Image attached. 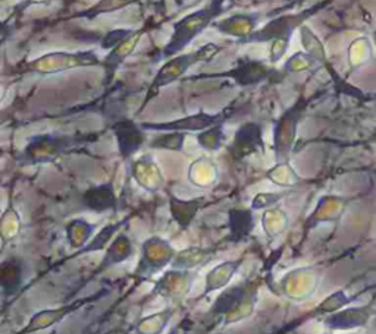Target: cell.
Wrapping results in <instances>:
<instances>
[{"label": "cell", "instance_id": "obj_1", "mask_svg": "<svg viewBox=\"0 0 376 334\" xmlns=\"http://www.w3.org/2000/svg\"><path fill=\"white\" fill-rule=\"evenodd\" d=\"M90 141V136L44 134L32 136L26 145L19 160L24 165L50 163L70 149Z\"/></svg>", "mask_w": 376, "mask_h": 334}, {"label": "cell", "instance_id": "obj_2", "mask_svg": "<svg viewBox=\"0 0 376 334\" xmlns=\"http://www.w3.org/2000/svg\"><path fill=\"white\" fill-rule=\"evenodd\" d=\"M218 12L219 3L213 2L208 8L196 10V12L188 14L178 22H175L172 25V36H170L165 49L162 50V56L165 59H170V57H174L184 50L210 24V21Z\"/></svg>", "mask_w": 376, "mask_h": 334}, {"label": "cell", "instance_id": "obj_3", "mask_svg": "<svg viewBox=\"0 0 376 334\" xmlns=\"http://www.w3.org/2000/svg\"><path fill=\"white\" fill-rule=\"evenodd\" d=\"M101 65L100 57L91 50L50 52L26 63V71L39 75H55L78 67Z\"/></svg>", "mask_w": 376, "mask_h": 334}, {"label": "cell", "instance_id": "obj_4", "mask_svg": "<svg viewBox=\"0 0 376 334\" xmlns=\"http://www.w3.org/2000/svg\"><path fill=\"white\" fill-rule=\"evenodd\" d=\"M218 52H219L218 45L209 43L206 45H201V48L197 49L196 52L182 53V54L170 57V59H168L166 63L159 69V72L153 78L152 84L149 87V96H147V100H149L152 96H155L161 88L178 81L191 66H195L199 62L209 61L210 57H213Z\"/></svg>", "mask_w": 376, "mask_h": 334}, {"label": "cell", "instance_id": "obj_5", "mask_svg": "<svg viewBox=\"0 0 376 334\" xmlns=\"http://www.w3.org/2000/svg\"><path fill=\"white\" fill-rule=\"evenodd\" d=\"M175 255L177 251L166 239L159 236L146 239L141 245V257L134 271V278L139 280V283L150 280L156 273L172 264Z\"/></svg>", "mask_w": 376, "mask_h": 334}, {"label": "cell", "instance_id": "obj_6", "mask_svg": "<svg viewBox=\"0 0 376 334\" xmlns=\"http://www.w3.org/2000/svg\"><path fill=\"white\" fill-rule=\"evenodd\" d=\"M105 293L106 292H101V293L99 292L96 295L86 296V298H81V299H75V301H72L70 304H63V305L55 306V308L41 309L30 318V321L27 322L26 327H22L15 334H34L37 331L48 330V328H50V327H53L56 324H59V322L63 321L66 317H70L74 313H77L78 309L84 308L86 305L91 304V302L99 301V299H101V296H103Z\"/></svg>", "mask_w": 376, "mask_h": 334}, {"label": "cell", "instance_id": "obj_7", "mask_svg": "<svg viewBox=\"0 0 376 334\" xmlns=\"http://www.w3.org/2000/svg\"><path fill=\"white\" fill-rule=\"evenodd\" d=\"M218 116L208 113L190 114L186 118H179L169 122H143L140 123L144 131H159V132H200L206 131L218 122Z\"/></svg>", "mask_w": 376, "mask_h": 334}, {"label": "cell", "instance_id": "obj_8", "mask_svg": "<svg viewBox=\"0 0 376 334\" xmlns=\"http://www.w3.org/2000/svg\"><path fill=\"white\" fill-rule=\"evenodd\" d=\"M191 280L192 278L188 270L172 269L164 273L162 278L157 280L150 296L156 295L165 299H172V301L182 299L190 291Z\"/></svg>", "mask_w": 376, "mask_h": 334}, {"label": "cell", "instance_id": "obj_9", "mask_svg": "<svg viewBox=\"0 0 376 334\" xmlns=\"http://www.w3.org/2000/svg\"><path fill=\"white\" fill-rule=\"evenodd\" d=\"M131 175L134 180L147 192H156L164 187L165 178L161 167L150 156H144L131 163Z\"/></svg>", "mask_w": 376, "mask_h": 334}, {"label": "cell", "instance_id": "obj_10", "mask_svg": "<svg viewBox=\"0 0 376 334\" xmlns=\"http://www.w3.org/2000/svg\"><path fill=\"white\" fill-rule=\"evenodd\" d=\"M144 129L132 121H121L113 126L121 157L123 160L131 158L144 144Z\"/></svg>", "mask_w": 376, "mask_h": 334}, {"label": "cell", "instance_id": "obj_11", "mask_svg": "<svg viewBox=\"0 0 376 334\" xmlns=\"http://www.w3.org/2000/svg\"><path fill=\"white\" fill-rule=\"evenodd\" d=\"M132 252H134V248H132L131 239L128 238L127 233L119 232L109 244L105 252V257L101 258L99 267L93 271V274H91V279H95L103 271L118 266V264L123 261H127L132 255Z\"/></svg>", "mask_w": 376, "mask_h": 334}, {"label": "cell", "instance_id": "obj_12", "mask_svg": "<svg viewBox=\"0 0 376 334\" xmlns=\"http://www.w3.org/2000/svg\"><path fill=\"white\" fill-rule=\"evenodd\" d=\"M81 201L86 209L95 213H106L110 210H117L118 204L115 188H113V183L110 182L103 183V185L88 188L83 194Z\"/></svg>", "mask_w": 376, "mask_h": 334}, {"label": "cell", "instance_id": "obj_13", "mask_svg": "<svg viewBox=\"0 0 376 334\" xmlns=\"http://www.w3.org/2000/svg\"><path fill=\"white\" fill-rule=\"evenodd\" d=\"M143 32L144 30H139V31L134 30L131 36H128L122 43H119L117 48H113L110 53L105 57V61H101V66H103L105 69L108 79L113 76V74H115V71L121 66V63L127 59L130 54H132L137 44L140 43L143 37Z\"/></svg>", "mask_w": 376, "mask_h": 334}, {"label": "cell", "instance_id": "obj_14", "mask_svg": "<svg viewBox=\"0 0 376 334\" xmlns=\"http://www.w3.org/2000/svg\"><path fill=\"white\" fill-rule=\"evenodd\" d=\"M24 282V262L19 258H9L0 264V289L6 298L14 296Z\"/></svg>", "mask_w": 376, "mask_h": 334}, {"label": "cell", "instance_id": "obj_15", "mask_svg": "<svg viewBox=\"0 0 376 334\" xmlns=\"http://www.w3.org/2000/svg\"><path fill=\"white\" fill-rule=\"evenodd\" d=\"M130 222V217L127 218H123V220H119V222H115V223H110V225H106L103 229L100 230V232L88 240V244L81 248V249H78L75 254L72 255V258L75 257H81V255H87V254H91V252H97V251H103L105 248L109 247L110 244V240L112 238L118 235L121 232V229L123 226H127V223Z\"/></svg>", "mask_w": 376, "mask_h": 334}, {"label": "cell", "instance_id": "obj_16", "mask_svg": "<svg viewBox=\"0 0 376 334\" xmlns=\"http://www.w3.org/2000/svg\"><path fill=\"white\" fill-rule=\"evenodd\" d=\"M95 230L96 225L87 222L86 218H74L65 227L68 244L75 251L84 248L88 244V240L93 238Z\"/></svg>", "mask_w": 376, "mask_h": 334}, {"label": "cell", "instance_id": "obj_17", "mask_svg": "<svg viewBox=\"0 0 376 334\" xmlns=\"http://www.w3.org/2000/svg\"><path fill=\"white\" fill-rule=\"evenodd\" d=\"M175 314V308H166L152 315H147L137 322L135 334H162L168 327V322Z\"/></svg>", "mask_w": 376, "mask_h": 334}, {"label": "cell", "instance_id": "obj_18", "mask_svg": "<svg viewBox=\"0 0 376 334\" xmlns=\"http://www.w3.org/2000/svg\"><path fill=\"white\" fill-rule=\"evenodd\" d=\"M200 202L197 200H179L174 195L169 197V210L170 214H172L174 220L178 223L181 229H187L188 225L191 223L192 217L196 216L199 210Z\"/></svg>", "mask_w": 376, "mask_h": 334}, {"label": "cell", "instance_id": "obj_19", "mask_svg": "<svg viewBox=\"0 0 376 334\" xmlns=\"http://www.w3.org/2000/svg\"><path fill=\"white\" fill-rule=\"evenodd\" d=\"M21 226L22 223L18 211L12 205H9L3 216L0 217V239H2L3 245L10 244L19 235Z\"/></svg>", "mask_w": 376, "mask_h": 334}, {"label": "cell", "instance_id": "obj_20", "mask_svg": "<svg viewBox=\"0 0 376 334\" xmlns=\"http://www.w3.org/2000/svg\"><path fill=\"white\" fill-rule=\"evenodd\" d=\"M206 254L208 252L201 248H187L178 251L172 264H170V267L179 270L195 269L197 266H201V262L206 258Z\"/></svg>", "mask_w": 376, "mask_h": 334}, {"label": "cell", "instance_id": "obj_21", "mask_svg": "<svg viewBox=\"0 0 376 334\" xmlns=\"http://www.w3.org/2000/svg\"><path fill=\"white\" fill-rule=\"evenodd\" d=\"M212 166L210 161H208L204 157H200L199 160L192 161L190 169H188V179L196 187H208L209 183H212V176L210 171Z\"/></svg>", "mask_w": 376, "mask_h": 334}, {"label": "cell", "instance_id": "obj_22", "mask_svg": "<svg viewBox=\"0 0 376 334\" xmlns=\"http://www.w3.org/2000/svg\"><path fill=\"white\" fill-rule=\"evenodd\" d=\"M187 134L184 132H165L152 140L150 147L156 149H168V152H182Z\"/></svg>", "mask_w": 376, "mask_h": 334}, {"label": "cell", "instance_id": "obj_23", "mask_svg": "<svg viewBox=\"0 0 376 334\" xmlns=\"http://www.w3.org/2000/svg\"><path fill=\"white\" fill-rule=\"evenodd\" d=\"M135 0H101L96 6H93L91 9H88L87 17H96L99 14H108V12H113V10H118L123 6H128L131 3H134Z\"/></svg>", "mask_w": 376, "mask_h": 334}, {"label": "cell", "instance_id": "obj_24", "mask_svg": "<svg viewBox=\"0 0 376 334\" xmlns=\"http://www.w3.org/2000/svg\"><path fill=\"white\" fill-rule=\"evenodd\" d=\"M134 30H113L106 34V37L101 41V49H113L117 48L119 43H122L128 36H131Z\"/></svg>", "mask_w": 376, "mask_h": 334}, {"label": "cell", "instance_id": "obj_25", "mask_svg": "<svg viewBox=\"0 0 376 334\" xmlns=\"http://www.w3.org/2000/svg\"><path fill=\"white\" fill-rule=\"evenodd\" d=\"M197 143L206 149H215L219 145V129L216 126H212V128L206 129L197 135Z\"/></svg>", "mask_w": 376, "mask_h": 334}, {"label": "cell", "instance_id": "obj_26", "mask_svg": "<svg viewBox=\"0 0 376 334\" xmlns=\"http://www.w3.org/2000/svg\"><path fill=\"white\" fill-rule=\"evenodd\" d=\"M10 36V27L5 22H0V45H2Z\"/></svg>", "mask_w": 376, "mask_h": 334}, {"label": "cell", "instance_id": "obj_27", "mask_svg": "<svg viewBox=\"0 0 376 334\" xmlns=\"http://www.w3.org/2000/svg\"><path fill=\"white\" fill-rule=\"evenodd\" d=\"M10 118H12V114H10L9 110H0V128L6 125L10 121Z\"/></svg>", "mask_w": 376, "mask_h": 334}, {"label": "cell", "instance_id": "obj_28", "mask_svg": "<svg viewBox=\"0 0 376 334\" xmlns=\"http://www.w3.org/2000/svg\"><path fill=\"white\" fill-rule=\"evenodd\" d=\"M6 94H8V85L3 83V81H0V103L6 98Z\"/></svg>", "mask_w": 376, "mask_h": 334}, {"label": "cell", "instance_id": "obj_29", "mask_svg": "<svg viewBox=\"0 0 376 334\" xmlns=\"http://www.w3.org/2000/svg\"><path fill=\"white\" fill-rule=\"evenodd\" d=\"M50 0H26V6L28 5H40V3H49Z\"/></svg>", "mask_w": 376, "mask_h": 334}, {"label": "cell", "instance_id": "obj_30", "mask_svg": "<svg viewBox=\"0 0 376 334\" xmlns=\"http://www.w3.org/2000/svg\"><path fill=\"white\" fill-rule=\"evenodd\" d=\"M169 334H178V327H175V328H172V331H170Z\"/></svg>", "mask_w": 376, "mask_h": 334}, {"label": "cell", "instance_id": "obj_31", "mask_svg": "<svg viewBox=\"0 0 376 334\" xmlns=\"http://www.w3.org/2000/svg\"><path fill=\"white\" fill-rule=\"evenodd\" d=\"M3 156V152H2V149H0V157H2Z\"/></svg>", "mask_w": 376, "mask_h": 334}]
</instances>
